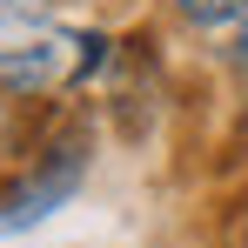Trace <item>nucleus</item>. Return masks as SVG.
I'll return each mask as SVG.
<instances>
[{
  "label": "nucleus",
  "instance_id": "1",
  "mask_svg": "<svg viewBox=\"0 0 248 248\" xmlns=\"http://www.w3.org/2000/svg\"><path fill=\"white\" fill-rule=\"evenodd\" d=\"M108 34H87V27H34L20 41L0 47V94H67V87L94 81L108 67Z\"/></svg>",
  "mask_w": 248,
  "mask_h": 248
},
{
  "label": "nucleus",
  "instance_id": "2",
  "mask_svg": "<svg viewBox=\"0 0 248 248\" xmlns=\"http://www.w3.org/2000/svg\"><path fill=\"white\" fill-rule=\"evenodd\" d=\"M87 161H94L87 127L54 134L41 155H34V168H27V174H14V181L0 188V235H27V228H41L47 215H61V208L81 195Z\"/></svg>",
  "mask_w": 248,
  "mask_h": 248
},
{
  "label": "nucleus",
  "instance_id": "3",
  "mask_svg": "<svg viewBox=\"0 0 248 248\" xmlns=\"http://www.w3.org/2000/svg\"><path fill=\"white\" fill-rule=\"evenodd\" d=\"M174 14H181L188 27H242L248 0H174Z\"/></svg>",
  "mask_w": 248,
  "mask_h": 248
},
{
  "label": "nucleus",
  "instance_id": "4",
  "mask_svg": "<svg viewBox=\"0 0 248 248\" xmlns=\"http://www.w3.org/2000/svg\"><path fill=\"white\" fill-rule=\"evenodd\" d=\"M47 7L54 0H0V47L20 41V34H34V27H47Z\"/></svg>",
  "mask_w": 248,
  "mask_h": 248
},
{
  "label": "nucleus",
  "instance_id": "5",
  "mask_svg": "<svg viewBox=\"0 0 248 248\" xmlns=\"http://www.w3.org/2000/svg\"><path fill=\"white\" fill-rule=\"evenodd\" d=\"M228 67H235V74L248 81V20L235 27V41H228Z\"/></svg>",
  "mask_w": 248,
  "mask_h": 248
},
{
  "label": "nucleus",
  "instance_id": "6",
  "mask_svg": "<svg viewBox=\"0 0 248 248\" xmlns=\"http://www.w3.org/2000/svg\"><path fill=\"white\" fill-rule=\"evenodd\" d=\"M0 127H7V94H0Z\"/></svg>",
  "mask_w": 248,
  "mask_h": 248
},
{
  "label": "nucleus",
  "instance_id": "7",
  "mask_svg": "<svg viewBox=\"0 0 248 248\" xmlns=\"http://www.w3.org/2000/svg\"><path fill=\"white\" fill-rule=\"evenodd\" d=\"M242 248H248V221H242Z\"/></svg>",
  "mask_w": 248,
  "mask_h": 248
}]
</instances>
